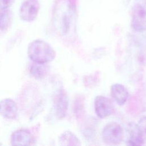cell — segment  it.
<instances>
[{
    "label": "cell",
    "mask_w": 146,
    "mask_h": 146,
    "mask_svg": "<svg viewBox=\"0 0 146 146\" xmlns=\"http://www.w3.org/2000/svg\"><path fill=\"white\" fill-rule=\"evenodd\" d=\"M76 6L72 0H57L54 14L62 33H67L76 18Z\"/></svg>",
    "instance_id": "cell-1"
},
{
    "label": "cell",
    "mask_w": 146,
    "mask_h": 146,
    "mask_svg": "<svg viewBox=\"0 0 146 146\" xmlns=\"http://www.w3.org/2000/svg\"><path fill=\"white\" fill-rule=\"evenodd\" d=\"M27 54L34 63L43 64L52 61L56 56L55 51L51 46L40 39L34 40L29 44Z\"/></svg>",
    "instance_id": "cell-2"
},
{
    "label": "cell",
    "mask_w": 146,
    "mask_h": 146,
    "mask_svg": "<svg viewBox=\"0 0 146 146\" xmlns=\"http://www.w3.org/2000/svg\"><path fill=\"white\" fill-rule=\"evenodd\" d=\"M131 26L136 31H146V0H136L131 9Z\"/></svg>",
    "instance_id": "cell-3"
},
{
    "label": "cell",
    "mask_w": 146,
    "mask_h": 146,
    "mask_svg": "<svg viewBox=\"0 0 146 146\" xmlns=\"http://www.w3.org/2000/svg\"><path fill=\"white\" fill-rule=\"evenodd\" d=\"M124 131L122 127L116 122H111L106 124L102 131L104 142L109 145H117L123 140Z\"/></svg>",
    "instance_id": "cell-4"
},
{
    "label": "cell",
    "mask_w": 146,
    "mask_h": 146,
    "mask_svg": "<svg viewBox=\"0 0 146 146\" xmlns=\"http://www.w3.org/2000/svg\"><path fill=\"white\" fill-rule=\"evenodd\" d=\"M39 9L40 4L38 0H26L20 7L19 17L23 21L33 22L36 19Z\"/></svg>",
    "instance_id": "cell-5"
},
{
    "label": "cell",
    "mask_w": 146,
    "mask_h": 146,
    "mask_svg": "<svg viewBox=\"0 0 146 146\" xmlns=\"http://www.w3.org/2000/svg\"><path fill=\"white\" fill-rule=\"evenodd\" d=\"M94 109L96 115L101 119H104L110 116L113 113L115 110L111 100L109 98L102 95L95 97Z\"/></svg>",
    "instance_id": "cell-6"
},
{
    "label": "cell",
    "mask_w": 146,
    "mask_h": 146,
    "mask_svg": "<svg viewBox=\"0 0 146 146\" xmlns=\"http://www.w3.org/2000/svg\"><path fill=\"white\" fill-rule=\"evenodd\" d=\"M68 104V97L66 91L64 89H60L55 96L54 101L55 112L59 119H62L66 116Z\"/></svg>",
    "instance_id": "cell-7"
},
{
    "label": "cell",
    "mask_w": 146,
    "mask_h": 146,
    "mask_svg": "<svg viewBox=\"0 0 146 146\" xmlns=\"http://www.w3.org/2000/svg\"><path fill=\"white\" fill-rule=\"evenodd\" d=\"M0 115L8 119H14L18 115V107L15 102L10 98L0 100Z\"/></svg>",
    "instance_id": "cell-8"
},
{
    "label": "cell",
    "mask_w": 146,
    "mask_h": 146,
    "mask_svg": "<svg viewBox=\"0 0 146 146\" xmlns=\"http://www.w3.org/2000/svg\"><path fill=\"white\" fill-rule=\"evenodd\" d=\"M33 141L31 133L25 129L17 130L11 136V143L13 145H29Z\"/></svg>",
    "instance_id": "cell-9"
},
{
    "label": "cell",
    "mask_w": 146,
    "mask_h": 146,
    "mask_svg": "<svg viewBox=\"0 0 146 146\" xmlns=\"http://www.w3.org/2000/svg\"><path fill=\"white\" fill-rule=\"evenodd\" d=\"M110 91L112 97L119 106H123L126 103L129 97V92L124 85L115 83L111 86Z\"/></svg>",
    "instance_id": "cell-10"
},
{
    "label": "cell",
    "mask_w": 146,
    "mask_h": 146,
    "mask_svg": "<svg viewBox=\"0 0 146 146\" xmlns=\"http://www.w3.org/2000/svg\"><path fill=\"white\" fill-rule=\"evenodd\" d=\"M128 132L129 133V139L127 141L128 145H141L143 144L145 138L141 133L137 124L134 123H129Z\"/></svg>",
    "instance_id": "cell-11"
},
{
    "label": "cell",
    "mask_w": 146,
    "mask_h": 146,
    "mask_svg": "<svg viewBox=\"0 0 146 146\" xmlns=\"http://www.w3.org/2000/svg\"><path fill=\"white\" fill-rule=\"evenodd\" d=\"M59 143L62 145H81L78 137L72 132L67 131L60 135L59 137Z\"/></svg>",
    "instance_id": "cell-12"
},
{
    "label": "cell",
    "mask_w": 146,
    "mask_h": 146,
    "mask_svg": "<svg viewBox=\"0 0 146 146\" xmlns=\"http://www.w3.org/2000/svg\"><path fill=\"white\" fill-rule=\"evenodd\" d=\"M48 67L46 63H34L30 67V73L35 79L44 78L48 72Z\"/></svg>",
    "instance_id": "cell-13"
},
{
    "label": "cell",
    "mask_w": 146,
    "mask_h": 146,
    "mask_svg": "<svg viewBox=\"0 0 146 146\" xmlns=\"http://www.w3.org/2000/svg\"><path fill=\"white\" fill-rule=\"evenodd\" d=\"M11 19V12L9 9H1L0 11V30H6L9 27Z\"/></svg>",
    "instance_id": "cell-14"
},
{
    "label": "cell",
    "mask_w": 146,
    "mask_h": 146,
    "mask_svg": "<svg viewBox=\"0 0 146 146\" xmlns=\"http://www.w3.org/2000/svg\"><path fill=\"white\" fill-rule=\"evenodd\" d=\"M137 125L143 137L144 138L146 137V116H142L140 119L138 121Z\"/></svg>",
    "instance_id": "cell-15"
},
{
    "label": "cell",
    "mask_w": 146,
    "mask_h": 146,
    "mask_svg": "<svg viewBox=\"0 0 146 146\" xmlns=\"http://www.w3.org/2000/svg\"><path fill=\"white\" fill-rule=\"evenodd\" d=\"M15 2V0H0V8L2 10L8 9Z\"/></svg>",
    "instance_id": "cell-16"
}]
</instances>
